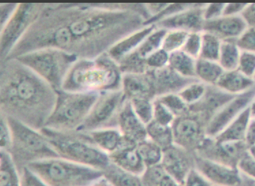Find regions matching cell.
I'll return each instance as SVG.
<instances>
[{"instance_id": "39", "label": "cell", "mask_w": 255, "mask_h": 186, "mask_svg": "<svg viewBox=\"0 0 255 186\" xmlns=\"http://www.w3.org/2000/svg\"><path fill=\"white\" fill-rule=\"evenodd\" d=\"M130 101L134 113L147 126L154 119V101L143 98Z\"/></svg>"}, {"instance_id": "48", "label": "cell", "mask_w": 255, "mask_h": 186, "mask_svg": "<svg viewBox=\"0 0 255 186\" xmlns=\"http://www.w3.org/2000/svg\"><path fill=\"white\" fill-rule=\"evenodd\" d=\"M21 186H49L28 167H24L21 173Z\"/></svg>"}, {"instance_id": "17", "label": "cell", "mask_w": 255, "mask_h": 186, "mask_svg": "<svg viewBox=\"0 0 255 186\" xmlns=\"http://www.w3.org/2000/svg\"><path fill=\"white\" fill-rule=\"evenodd\" d=\"M122 90L129 100L143 98L154 101L156 97L154 82L148 71L145 73L123 74Z\"/></svg>"}, {"instance_id": "1", "label": "cell", "mask_w": 255, "mask_h": 186, "mask_svg": "<svg viewBox=\"0 0 255 186\" xmlns=\"http://www.w3.org/2000/svg\"><path fill=\"white\" fill-rule=\"evenodd\" d=\"M145 14L141 3H45L6 60L44 48L95 59L145 26Z\"/></svg>"}, {"instance_id": "32", "label": "cell", "mask_w": 255, "mask_h": 186, "mask_svg": "<svg viewBox=\"0 0 255 186\" xmlns=\"http://www.w3.org/2000/svg\"><path fill=\"white\" fill-rule=\"evenodd\" d=\"M167 32L166 29L156 27L151 34L146 37L137 49L133 53L137 55L138 58L145 60L155 51L161 49L164 36Z\"/></svg>"}, {"instance_id": "9", "label": "cell", "mask_w": 255, "mask_h": 186, "mask_svg": "<svg viewBox=\"0 0 255 186\" xmlns=\"http://www.w3.org/2000/svg\"><path fill=\"white\" fill-rule=\"evenodd\" d=\"M127 99L123 90L101 92L84 123L77 131L118 128L120 112Z\"/></svg>"}, {"instance_id": "59", "label": "cell", "mask_w": 255, "mask_h": 186, "mask_svg": "<svg viewBox=\"0 0 255 186\" xmlns=\"http://www.w3.org/2000/svg\"><path fill=\"white\" fill-rule=\"evenodd\" d=\"M242 186H255V179L249 178V177L245 176V175L242 174Z\"/></svg>"}, {"instance_id": "23", "label": "cell", "mask_w": 255, "mask_h": 186, "mask_svg": "<svg viewBox=\"0 0 255 186\" xmlns=\"http://www.w3.org/2000/svg\"><path fill=\"white\" fill-rule=\"evenodd\" d=\"M109 156L112 163L136 176L141 177L145 170V164L140 157L136 147L119 149Z\"/></svg>"}, {"instance_id": "43", "label": "cell", "mask_w": 255, "mask_h": 186, "mask_svg": "<svg viewBox=\"0 0 255 186\" xmlns=\"http://www.w3.org/2000/svg\"><path fill=\"white\" fill-rule=\"evenodd\" d=\"M176 118L174 114L166 107L162 103L154 100V119L153 120L163 126H171Z\"/></svg>"}, {"instance_id": "36", "label": "cell", "mask_w": 255, "mask_h": 186, "mask_svg": "<svg viewBox=\"0 0 255 186\" xmlns=\"http://www.w3.org/2000/svg\"><path fill=\"white\" fill-rule=\"evenodd\" d=\"M207 86L203 83L196 81L185 87L178 94L188 106H192L202 99L206 93Z\"/></svg>"}, {"instance_id": "61", "label": "cell", "mask_w": 255, "mask_h": 186, "mask_svg": "<svg viewBox=\"0 0 255 186\" xmlns=\"http://www.w3.org/2000/svg\"><path fill=\"white\" fill-rule=\"evenodd\" d=\"M251 113H252L253 117H255V97L253 100L252 104L251 105Z\"/></svg>"}, {"instance_id": "5", "label": "cell", "mask_w": 255, "mask_h": 186, "mask_svg": "<svg viewBox=\"0 0 255 186\" xmlns=\"http://www.w3.org/2000/svg\"><path fill=\"white\" fill-rule=\"evenodd\" d=\"M6 117L12 134V145L8 152L20 174L24 167L33 162L60 158L40 130H35L12 117Z\"/></svg>"}, {"instance_id": "33", "label": "cell", "mask_w": 255, "mask_h": 186, "mask_svg": "<svg viewBox=\"0 0 255 186\" xmlns=\"http://www.w3.org/2000/svg\"><path fill=\"white\" fill-rule=\"evenodd\" d=\"M147 137L162 150L174 144L171 126H163L152 120L146 126Z\"/></svg>"}, {"instance_id": "47", "label": "cell", "mask_w": 255, "mask_h": 186, "mask_svg": "<svg viewBox=\"0 0 255 186\" xmlns=\"http://www.w3.org/2000/svg\"><path fill=\"white\" fill-rule=\"evenodd\" d=\"M236 43L242 51L255 53V27H248Z\"/></svg>"}, {"instance_id": "16", "label": "cell", "mask_w": 255, "mask_h": 186, "mask_svg": "<svg viewBox=\"0 0 255 186\" xmlns=\"http://www.w3.org/2000/svg\"><path fill=\"white\" fill-rule=\"evenodd\" d=\"M206 4L205 3H196L192 8L164 18L155 24V25L158 28L167 31L181 30L188 33L203 32L205 23L203 8Z\"/></svg>"}, {"instance_id": "3", "label": "cell", "mask_w": 255, "mask_h": 186, "mask_svg": "<svg viewBox=\"0 0 255 186\" xmlns=\"http://www.w3.org/2000/svg\"><path fill=\"white\" fill-rule=\"evenodd\" d=\"M119 65L104 53L95 59H79L66 76L62 90L72 92H101L122 90Z\"/></svg>"}, {"instance_id": "18", "label": "cell", "mask_w": 255, "mask_h": 186, "mask_svg": "<svg viewBox=\"0 0 255 186\" xmlns=\"http://www.w3.org/2000/svg\"><path fill=\"white\" fill-rule=\"evenodd\" d=\"M235 96L236 95L229 94L216 86H208L202 99L190 106L189 111L200 115L208 123L214 115Z\"/></svg>"}, {"instance_id": "42", "label": "cell", "mask_w": 255, "mask_h": 186, "mask_svg": "<svg viewBox=\"0 0 255 186\" xmlns=\"http://www.w3.org/2000/svg\"><path fill=\"white\" fill-rule=\"evenodd\" d=\"M196 3H169L167 6L164 9L162 12H160L158 15L154 16L149 19L145 25H155L158 21H161L164 18L170 17L175 15L182 11L186 10V9L192 8L195 5Z\"/></svg>"}, {"instance_id": "46", "label": "cell", "mask_w": 255, "mask_h": 186, "mask_svg": "<svg viewBox=\"0 0 255 186\" xmlns=\"http://www.w3.org/2000/svg\"><path fill=\"white\" fill-rule=\"evenodd\" d=\"M12 134L7 117L0 114V150L8 152L12 145Z\"/></svg>"}, {"instance_id": "50", "label": "cell", "mask_w": 255, "mask_h": 186, "mask_svg": "<svg viewBox=\"0 0 255 186\" xmlns=\"http://www.w3.org/2000/svg\"><path fill=\"white\" fill-rule=\"evenodd\" d=\"M238 169L242 174L255 179V159L251 156L249 152L246 153L240 160Z\"/></svg>"}, {"instance_id": "37", "label": "cell", "mask_w": 255, "mask_h": 186, "mask_svg": "<svg viewBox=\"0 0 255 186\" xmlns=\"http://www.w3.org/2000/svg\"><path fill=\"white\" fill-rule=\"evenodd\" d=\"M189 33L181 30H169L164 36L162 49L169 54L181 51Z\"/></svg>"}, {"instance_id": "40", "label": "cell", "mask_w": 255, "mask_h": 186, "mask_svg": "<svg viewBox=\"0 0 255 186\" xmlns=\"http://www.w3.org/2000/svg\"><path fill=\"white\" fill-rule=\"evenodd\" d=\"M161 164L146 167L141 175V180L143 186H160L162 179L167 176Z\"/></svg>"}, {"instance_id": "63", "label": "cell", "mask_w": 255, "mask_h": 186, "mask_svg": "<svg viewBox=\"0 0 255 186\" xmlns=\"http://www.w3.org/2000/svg\"></svg>"}, {"instance_id": "27", "label": "cell", "mask_w": 255, "mask_h": 186, "mask_svg": "<svg viewBox=\"0 0 255 186\" xmlns=\"http://www.w3.org/2000/svg\"><path fill=\"white\" fill-rule=\"evenodd\" d=\"M0 186H21V175L10 153L0 150Z\"/></svg>"}, {"instance_id": "20", "label": "cell", "mask_w": 255, "mask_h": 186, "mask_svg": "<svg viewBox=\"0 0 255 186\" xmlns=\"http://www.w3.org/2000/svg\"><path fill=\"white\" fill-rule=\"evenodd\" d=\"M247 28L241 15L223 16L217 19L205 21L203 32L214 34L222 41H236Z\"/></svg>"}, {"instance_id": "25", "label": "cell", "mask_w": 255, "mask_h": 186, "mask_svg": "<svg viewBox=\"0 0 255 186\" xmlns=\"http://www.w3.org/2000/svg\"><path fill=\"white\" fill-rule=\"evenodd\" d=\"M252 118L250 106L229 123L223 131L214 137V139L218 142L245 141L248 128Z\"/></svg>"}, {"instance_id": "13", "label": "cell", "mask_w": 255, "mask_h": 186, "mask_svg": "<svg viewBox=\"0 0 255 186\" xmlns=\"http://www.w3.org/2000/svg\"><path fill=\"white\" fill-rule=\"evenodd\" d=\"M255 97V86L252 89L236 95L219 110L209 121L206 136L214 138L219 135L240 114L251 106Z\"/></svg>"}, {"instance_id": "15", "label": "cell", "mask_w": 255, "mask_h": 186, "mask_svg": "<svg viewBox=\"0 0 255 186\" xmlns=\"http://www.w3.org/2000/svg\"><path fill=\"white\" fill-rule=\"evenodd\" d=\"M195 168L216 186H242L239 169L201 158L195 153Z\"/></svg>"}, {"instance_id": "41", "label": "cell", "mask_w": 255, "mask_h": 186, "mask_svg": "<svg viewBox=\"0 0 255 186\" xmlns=\"http://www.w3.org/2000/svg\"><path fill=\"white\" fill-rule=\"evenodd\" d=\"M202 33L191 32L188 34L182 50L186 54L198 60L202 45Z\"/></svg>"}, {"instance_id": "64", "label": "cell", "mask_w": 255, "mask_h": 186, "mask_svg": "<svg viewBox=\"0 0 255 186\" xmlns=\"http://www.w3.org/2000/svg\"></svg>"}, {"instance_id": "2", "label": "cell", "mask_w": 255, "mask_h": 186, "mask_svg": "<svg viewBox=\"0 0 255 186\" xmlns=\"http://www.w3.org/2000/svg\"><path fill=\"white\" fill-rule=\"evenodd\" d=\"M57 91L16 59L0 62V114L36 130L45 127Z\"/></svg>"}, {"instance_id": "51", "label": "cell", "mask_w": 255, "mask_h": 186, "mask_svg": "<svg viewBox=\"0 0 255 186\" xmlns=\"http://www.w3.org/2000/svg\"><path fill=\"white\" fill-rule=\"evenodd\" d=\"M183 186H214L200 172L195 168L188 173Z\"/></svg>"}, {"instance_id": "11", "label": "cell", "mask_w": 255, "mask_h": 186, "mask_svg": "<svg viewBox=\"0 0 255 186\" xmlns=\"http://www.w3.org/2000/svg\"><path fill=\"white\" fill-rule=\"evenodd\" d=\"M207 125L200 115L190 111L178 116L171 126L174 144L195 152L206 138Z\"/></svg>"}, {"instance_id": "12", "label": "cell", "mask_w": 255, "mask_h": 186, "mask_svg": "<svg viewBox=\"0 0 255 186\" xmlns=\"http://www.w3.org/2000/svg\"><path fill=\"white\" fill-rule=\"evenodd\" d=\"M245 141L218 142L206 136L202 144L195 152L201 158L238 169V165L248 152Z\"/></svg>"}, {"instance_id": "45", "label": "cell", "mask_w": 255, "mask_h": 186, "mask_svg": "<svg viewBox=\"0 0 255 186\" xmlns=\"http://www.w3.org/2000/svg\"><path fill=\"white\" fill-rule=\"evenodd\" d=\"M238 70L245 76L254 79L255 77V53L242 51Z\"/></svg>"}, {"instance_id": "58", "label": "cell", "mask_w": 255, "mask_h": 186, "mask_svg": "<svg viewBox=\"0 0 255 186\" xmlns=\"http://www.w3.org/2000/svg\"><path fill=\"white\" fill-rule=\"evenodd\" d=\"M88 186H114L105 177L104 175L101 178H98Z\"/></svg>"}, {"instance_id": "22", "label": "cell", "mask_w": 255, "mask_h": 186, "mask_svg": "<svg viewBox=\"0 0 255 186\" xmlns=\"http://www.w3.org/2000/svg\"><path fill=\"white\" fill-rule=\"evenodd\" d=\"M156 28L155 25H145L136 32L126 36L108 51V55L117 63L127 55L134 52L145 39Z\"/></svg>"}, {"instance_id": "14", "label": "cell", "mask_w": 255, "mask_h": 186, "mask_svg": "<svg viewBox=\"0 0 255 186\" xmlns=\"http://www.w3.org/2000/svg\"><path fill=\"white\" fill-rule=\"evenodd\" d=\"M160 164L167 175L183 186L188 173L195 168V152L173 144L163 150Z\"/></svg>"}, {"instance_id": "7", "label": "cell", "mask_w": 255, "mask_h": 186, "mask_svg": "<svg viewBox=\"0 0 255 186\" xmlns=\"http://www.w3.org/2000/svg\"><path fill=\"white\" fill-rule=\"evenodd\" d=\"M54 109L46 128L59 131H75L84 123L100 93L57 91Z\"/></svg>"}, {"instance_id": "54", "label": "cell", "mask_w": 255, "mask_h": 186, "mask_svg": "<svg viewBox=\"0 0 255 186\" xmlns=\"http://www.w3.org/2000/svg\"><path fill=\"white\" fill-rule=\"evenodd\" d=\"M248 3H226L223 16H240Z\"/></svg>"}, {"instance_id": "28", "label": "cell", "mask_w": 255, "mask_h": 186, "mask_svg": "<svg viewBox=\"0 0 255 186\" xmlns=\"http://www.w3.org/2000/svg\"><path fill=\"white\" fill-rule=\"evenodd\" d=\"M224 73L219 62L201 58L197 60L196 78L207 86H216Z\"/></svg>"}, {"instance_id": "34", "label": "cell", "mask_w": 255, "mask_h": 186, "mask_svg": "<svg viewBox=\"0 0 255 186\" xmlns=\"http://www.w3.org/2000/svg\"><path fill=\"white\" fill-rule=\"evenodd\" d=\"M136 150L146 167L161 163L163 150L150 139L138 143Z\"/></svg>"}, {"instance_id": "8", "label": "cell", "mask_w": 255, "mask_h": 186, "mask_svg": "<svg viewBox=\"0 0 255 186\" xmlns=\"http://www.w3.org/2000/svg\"><path fill=\"white\" fill-rule=\"evenodd\" d=\"M15 59L32 70L56 91L62 90L70 70L79 60L76 55L57 48L38 49Z\"/></svg>"}, {"instance_id": "60", "label": "cell", "mask_w": 255, "mask_h": 186, "mask_svg": "<svg viewBox=\"0 0 255 186\" xmlns=\"http://www.w3.org/2000/svg\"><path fill=\"white\" fill-rule=\"evenodd\" d=\"M248 152H249L251 156L255 159V145L249 146V148H248Z\"/></svg>"}, {"instance_id": "55", "label": "cell", "mask_w": 255, "mask_h": 186, "mask_svg": "<svg viewBox=\"0 0 255 186\" xmlns=\"http://www.w3.org/2000/svg\"><path fill=\"white\" fill-rule=\"evenodd\" d=\"M168 4L169 3H146L145 6L151 18L162 12Z\"/></svg>"}, {"instance_id": "4", "label": "cell", "mask_w": 255, "mask_h": 186, "mask_svg": "<svg viewBox=\"0 0 255 186\" xmlns=\"http://www.w3.org/2000/svg\"><path fill=\"white\" fill-rule=\"evenodd\" d=\"M40 131L60 158L102 171L111 164L109 155L100 150L86 132L59 131L46 127Z\"/></svg>"}, {"instance_id": "29", "label": "cell", "mask_w": 255, "mask_h": 186, "mask_svg": "<svg viewBox=\"0 0 255 186\" xmlns=\"http://www.w3.org/2000/svg\"><path fill=\"white\" fill-rule=\"evenodd\" d=\"M197 60L181 50L170 54L169 66L183 77L189 79H197Z\"/></svg>"}, {"instance_id": "35", "label": "cell", "mask_w": 255, "mask_h": 186, "mask_svg": "<svg viewBox=\"0 0 255 186\" xmlns=\"http://www.w3.org/2000/svg\"><path fill=\"white\" fill-rule=\"evenodd\" d=\"M222 40L217 36L210 33L203 32L202 45L199 58L203 60L215 61L219 60L220 51H221Z\"/></svg>"}, {"instance_id": "10", "label": "cell", "mask_w": 255, "mask_h": 186, "mask_svg": "<svg viewBox=\"0 0 255 186\" xmlns=\"http://www.w3.org/2000/svg\"><path fill=\"white\" fill-rule=\"evenodd\" d=\"M45 3H19L18 8L3 29H0V60L8 58L9 54L44 8Z\"/></svg>"}, {"instance_id": "56", "label": "cell", "mask_w": 255, "mask_h": 186, "mask_svg": "<svg viewBox=\"0 0 255 186\" xmlns=\"http://www.w3.org/2000/svg\"><path fill=\"white\" fill-rule=\"evenodd\" d=\"M245 142L248 147L255 145V117H253L249 123L247 135H246Z\"/></svg>"}, {"instance_id": "6", "label": "cell", "mask_w": 255, "mask_h": 186, "mask_svg": "<svg viewBox=\"0 0 255 186\" xmlns=\"http://www.w3.org/2000/svg\"><path fill=\"white\" fill-rule=\"evenodd\" d=\"M27 167L49 186H88L103 171L62 158L33 162Z\"/></svg>"}, {"instance_id": "62", "label": "cell", "mask_w": 255, "mask_h": 186, "mask_svg": "<svg viewBox=\"0 0 255 186\" xmlns=\"http://www.w3.org/2000/svg\"><path fill=\"white\" fill-rule=\"evenodd\" d=\"M254 79H255V78H254Z\"/></svg>"}, {"instance_id": "52", "label": "cell", "mask_w": 255, "mask_h": 186, "mask_svg": "<svg viewBox=\"0 0 255 186\" xmlns=\"http://www.w3.org/2000/svg\"><path fill=\"white\" fill-rule=\"evenodd\" d=\"M19 3H0V29H3L12 17Z\"/></svg>"}, {"instance_id": "57", "label": "cell", "mask_w": 255, "mask_h": 186, "mask_svg": "<svg viewBox=\"0 0 255 186\" xmlns=\"http://www.w3.org/2000/svg\"><path fill=\"white\" fill-rule=\"evenodd\" d=\"M160 186H183L179 184L178 182L175 180L174 179L171 178L169 175H167L163 179H162Z\"/></svg>"}, {"instance_id": "30", "label": "cell", "mask_w": 255, "mask_h": 186, "mask_svg": "<svg viewBox=\"0 0 255 186\" xmlns=\"http://www.w3.org/2000/svg\"><path fill=\"white\" fill-rule=\"evenodd\" d=\"M103 175L114 186H143L141 177L123 170L112 162Z\"/></svg>"}, {"instance_id": "19", "label": "cell", "mask_w": 255, "mask_h": 186, "mask_svg": "<svg viewBox=\"0 0 255 186\" xmlns=\"http://www.w3.org/2000/svg\"><path fill=\"white\" fill-rule=\"evenodd\" d=\"M148 72L154 82L156 97L169 93H180L188 85L199 81L197 79L183 77L172 70L169 66L162 69Z\"/></svg>"}, {"instance_id": "26", "label": "cell", "mask_w": 255, "mask_h": 186, "mask_svg": "<svg viewBox=\"0 0 255 186\" xmlns=\"http://www.w3.org/2000/svg\"><path fill=\"white\" fill-rule=\"evenodd\" d=\"M98 147L110 155L120 148L123 135L118 128H105L86 132Z\"/></svg>"}, {"instance_id": "24", "label": "cell", "mask_w": 255, "mask_h": 186, "mask_svg": "<svg viewBox=\"0 0 255 186\" xmlns=\"http://www.w3.org/2000/svg\"><path fill=\"white\" fill-rule=\"evenodd\" d=\"M255 86L253 79L245 76L238 70L225 71L216 86L233 95H241Z\"/></svg>"}, {"instance_id": "31", "label": "cell", "mask_w": 255, "mask_h": 186, "mask_svg": "<svg viewBox=\"0 0 255 186\" xmlns=\"http://www.w3.org/2000/svg\"><path fill=\"white\" fill-rule=\"evenodd\" d=\"M241 53L235 40L223 41L218 62L225 71L237 70Z\"/></svg>"}, {"instance_id": "44", "label": "cell", "mask_w": 255, "mask_h": 186, "mask_svg": "<svg viewBox=\"0 0 255 186\" xmlns=\"http://www.w3.org/2000/svg\"><path fill=\"white\" fill-rule=\"evenodd\" d=\"M169 53L164 51L162 48L155 51L145 60L148 71L167 67L169 66Z\"/></svg>"}, {"instance_id": "49", "label": "cell", "mask_w": 255, "mask_h": 186, "mask_svg": "<svg viewBox=\"0 0 255 186\" xmlns=\"http://www.w3.org/2000/svg\"><path fill=\"white\" fill-rule=\"evenodd\" d=\"M226 3H208L203 8L205 21H212L223 16Z\"/></svg>"}, {"instance_id": "21", "label": "cell", "mask_w": 255, "mask_h": 186, "mask_svg": "<svg viewBox=\"0 0 255 186\" xmlns=\"http://www.w3.org/2000/svg\"><path fill=\"white\" fill-rule=\"evenodd\" d=\"M118 128L124 136L137 144L148 139L146 125L134 113L129 100H127L120 112Z\"/></svg>"}, {"instance_id": "53", "label": "cell", "mask_w": 255, "mask_h": 186, "mask_svg": "<svg viewBox=\"0 0 255 186\" xmlns=\"http://www.w3.org/2000/svg\"><path fill=\"white\" fill-rule=\"evenodd\" d=\"M241 16L248 27H255V3H248Z\"/></svg>"}, {"instance_id": "38", "label": "cell", "mask_w": 255, "mask_h": 186, "mask_svg": "<svg viewBox=\"0 0 255 186\" xmlns=\"http://www.w3.org/2000/svg\"><path fill=\"white\" fill-rule=\"evenodd\" d=\"M156 99L169 108L176 117L189 111V106L183 100L178 93H169L157 97Z\"/></svg>"}]
</instances>
